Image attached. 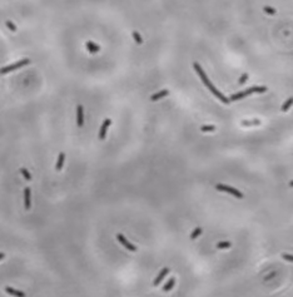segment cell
<instances>
[{
	"instance_id": "cell-1",
	"label": "cell",
	"mask_w": 293,
	"mask_h": 297,
	"mask_svg": "<svg viewBox=\"0 0 293 297\" xmlns=\"http://www.w3.org/2000/svg\"><path fill=\"white\" fill-rule=\"evenodd\" d=\"M267 90L266 87H252L244 92H241V93H235V94H232L231 98H229V102H235V100H239V99H243L253 93H264Z\"/></svg>"
},
{
	"instance_id": "cell-2",
	"label": "cell",
	"mask_w": 293,
	"mask_h": 297,
	"mask_svg": "<svg viewBox=\"0 0 293 297\" xmlns=\"http://www.w3.org/2000/svg\"><path fill=\"white\" fill-rule=\"evenodd\" d=\"M28 64H30V59H20L19 62H16V63H13L10 65L0 68V75H4V74L11 73V71H14L16 69H20V68H23V67H25Z\"/></svg>"
},
{
	"instance_id": "cell-3",
	"label": "cell",
	"mask_w": 293,
	"mask_h": 297,
	"mask_svg": "<svg viewBox=\"0 0 293 297\" xmlns=\"http://www.w3.org/2000/svg\"><path fill=\"white\" fill-rule=\"evenodd\" d=\"M215 188H217L218 191L227 192V193H229V194H232V196H234V197H237V198H243V193H242V192H239L238 189H235V188H233V187H231V185H226V184H217V185H215Z\"/></svg>"
},
{
	"instance_id": "cell-4",
	"label": "cell",
	"mask_w": 293,
	"mask_h": 297,
	"mask_svg": "<svg viewBox=\"0 0 293 297\" xmlns=\"http://www.w3.org/2000/svg\"><path fill=\"white\" fill-rule=\"evenodd\" d=\"M193 68L195 69V71H197V74H198V75H199V78H200V79H202V82L204 83V85H206V87H208V85H209V84H211L212 82H211V80L208 79V77H207V74H206V71L203 70V68H202V67H200V65H199V63H194V64H193Z\"/></svg>"
},
{
	"instance_id": "cell-5",
	"label": "cell",
	"mask_w": 293,
	"mask_h": 297,
	"mask_svg": "<svg viewBox=\"0 0 293 297\" xmlns=\"http://www.w3.org/2000/svg\"><path fill=\"white\" fill-rule=\"evenodd\" d=\"M207 88H208V89L212 92V94H213L214 97H217V98H218L219 100H221L222 103H224V104H228V103H229V99H228V98H226V97H224V96L222 94V93L219 92V90H218V89H217V88H215V87H214L212 83H211V84H209Z\"/></svg>"
},
{
	"instance_id": "cell-6",
	"label": "cell",
	"mask_w": 293,
	"mask_h": 297,
	"mask_svg": "<svg viewBox=\"0 0 293 297\" xmlns=\"http://www.w3.org/2000/svg\"><path fill=\"white\" fill-rule=\"evenodd\" d=\"M117 239L119 241V242L126 248V250H129V251H132V252H135L137 251V248H135V246L134 245H132L130 242H129V241H128L123 234H120V233H118L117 234Z\"/></svg>"
},
{
	"instance_id": "cell-7",
	"label": "cell",
	"mask_w": 293,
	"mask_h": 297,
	"mask_svg": "<svg viewBox=\"0 0 293 297\" xmlns=\"http://www.w3.org/2000/svg\"><path fill=\"white\" fill-rule=\"evenodd\" d=\"M24 207L26 211L31 208V189L29 187L24 188Z\"/></svg>"
},
{
	"instance_id": "cell-8",
	"label": "cell",
	"mask_w": 293,
	"mask_h": 297,
	"mask_svg": "<svg viewBox=\"0 0 293 297\" xmlns=\"http://www.w3.org/2000/svg\"><path fill=\"white\" fill-rule=\"evenodd\" d=\"M112 124V120L110 119H105L104 122H103V124H102V127H100V131H99V139H105V136H106V131H108V128H109V125Z\"/></svg>"
},
{
	"instance_id": "cell-9",
	"label": "cell",
	"mask_w": 293,
	"mask_h": 297,
	"mask_svg": "<svg viewBox=\"0 0 293 297\" xmlns=\"http://www.w3.org/2000/svg\"><path fill=\"white\" fill-rule=\"evenodd\" d=\"M4 290L9 296H13V297H26V295L20 290H15V288L9 287V286H6Z\"/></svg>"
},
{
	"instance_id": "cell-10",
	"label": "cell",
	"mask_w": 293,
	"mask_h": 297,
	"mask_svg": "<svg viewBox=\"0 0 293 297\" xmlns=\"http://www.w3.org/2000/svg\"><path fill=\"white\" fill-rule=\"evenodd\" d=\"M77 124H78V127L84 125V110H83L82 105L77 107Z\"/></svg>"
},
{
	"instance_id": "cell-11",
	"label": "cell",
	"mask_w": 293,
	"mask_h": 297,
	"mask_svg": "<svg viewBox=\"0 0 293 297\" xmlns=\"http://www.w3.org/2000/svg\"><path fill=\"white\" fill-rule=\"evenodd\" d=\"M168 272H169V268H168V267H164V268H163V270H162V271L159 272V275H158V276L155 277V280H154L153 285H154V286H158V285H159V283L162 282V280H163V278H164V277H166V276L168 275Z\"/></svg>"
},
{
	"instance_id": "cell-12",
	"label": "cell",
	"mask_w": 293,
	"mask_h": 297,
	"mask_svg": "<svg viewBox=\"0 0 293 297\" xmlns=\"http://www.w3.org/2000/svg\"><path fill=\"white\" fill-rule=\"evenodd\" d=\"M64 162H65V153L62 152L58 156V161H57V164H55V171H58V172L62 171L63 165H64Z\"/></svg>"
},
{
	"instance_id": "cell-13",
	"label": "cell",
	"mask_w": 293,
	"mask_h": 297,
	"mask_svg": "<svg viewBox=\"0 0 293 297\" xmlns=\"http://www.w3.org/2000/svg\"><path fill=\"white\" fill-rule=\"evenodd\" d=\"M168 94H169V92H168L167 89H164V90H160V92L155 93V94H153V96L151 97V99H152L153 102H155V100H159V99H162V98H164V97H167Z\"/></svg>"
},
{
	"instance_id": "cell-14",
	"label": "cell",
	"mask_w": 293,
	"mask_h": 297,
	"mask_svg": "<svg viewBox=\"0 0 293 297\" xmlns=\"http://www.w3.org/2000/svg\"><path fill=\"white\" fill-rule=\"evenodd\" d=\"M85 45H86V49H88L90 53H98V51L100 50V47H98V45L94 44L93 42H88Z\"/></svg>"
},
{
	"instance_id": "cell-15",
	"label": "cell",
	"mask_w": 293,
	"mask_h": 297,
	"mask_svg": "<svg viewBox=\"0 0 293 297\" xmlns=\"http://www.w3.org/2000/svg\"><path fill=\"white\" fill-rule=\"evenodd\" d=\"M174 285H175V278H169V281L166 283V285H164V287H163V291H169V290H172L173 287H174Z\"/></svg>"
},
{
	"instance_id": "cell-16",
	"label": "cell",
	"mask_w": 293,
	"mask_h": 297,
	"mask_svg": "<svg viewBox=\"0 0 293 297\" xmlns=\"http://www.w3.org/2000/svg\"><path fill=\"white\" fill-rule=\"evenodd\" d=\"M258 124H261L259 120H244V122H242L243 127H252V125H258Z\"/></svg>"
},
{
	"instance_id": "cell-17",
	"label": "cell",
	"mask_w": 293,
	"mask_h": 297,
	"mask_svg": "<svg viewBox=\"0 0 293 297\" xmlns=\"http://www.w3.org/2000/svg\"><path fill=\"white\" fill-rule=\"evenodd\" d=\"M20 173H22V176H23L26 181H31V174L28 172L26 168H24V167H23V168H20Z\"/></svg>"
},
{
	"instance_id": "cell-18",
	"label": "cell",
	"mask_w": 293,
	"mask_h": 297,
	"mask_svg": "<svg viewBox=\"0 0 293 297\" xmlns=\"http://www.w3.org/2000/svg\"><path fill=\"white\" fill-rule=\"evenodd\" d=\"M202 232H203V230L200 228V227H198V228H195L193 232H192V234H191V239H195L199 234H202Z\"/></svg>"
},
{
	"instance_id": "cell-19",
	"label": "cell",
	"mask_w": 293,
	"mask_h": 297,
	"mask_svg": "<svg viewBox=\"0 0 293 297\" xmlns=\"http://www.w3.org/2000/svg\"><path fill=\"white\" fill-rule=\"evenodd\" d=\"M292 102H293V99H292V97L289 98V99H287L286 100V103L282 105V110H283V112H287V110L291 108V105H292Z\"/></svg>"
},
{
	"instance_id": "cell-20",
	"label": "cell",
	"mask_w": 293,
	"mask_h": 297,
	"mask_svg": "<svg viewBox=\"0 0 293 297\" xmlns=\"http://www.w3.org/2000/svg\"><path fill=\"white\" fill-rule=\"evenodd\" d=\"M200 131L202 132H214L215 127L214 125H203L202 128H200Z\"/></svg>"
},
{
	"instance_id": "cell-21",
	"label": "cell",
	"mask_w": 293,
	"mask_h": 297,
	"mask_svg": "<svg viewBox=\"0 0 293 297\" xmlns=\"http://www.w3.org/2000/svg\"><path fill=\"white\" fill-rule=\"evenodd\" d=\"M231 247V242H219L217 245L218 250H224V248H229Z\"/></svg>"
},
{
	"instance_id": "cell-22",
	"label": "cell",
	"mask_w": 293,
	"mask_h": 297,
	"mask_svg": "<svg viewBox=\"0 0 293 297\" xmlns=\"http://www.w3.org/2000/svg\"><path fill=\"white\" fill-rule=\"evenodd\" d=\"M133 38H134V40H135L138 44H142V43H143V39H142V36L139 35L138 31H133Z\"/></svg>"
},
{
	"instance_id": "cell-23",
	"label": "cell",
	"mask_w": 293,
	"mask_h": 297,
	"mask_svg": "<svg viewBox=\"0 0 293 297\" xmlns=\"http://www.w3.org/2000/svg\"><path fill=\"white\" fill-rule=\"evenodd\" d=\"M264 11L266 13H268V14H271V15H274L277 11H276V9H273L272 6H264Z\"/></svg>"
},
{
	"instance_id": "cell-24",
	"label": "cell",
	"mask_w": 293,
	"mask_h": 297,
	"mask_svg": "<svg viewBox=\"0 0 293 297\" xmlns=\"http://www.w3.org/2000/svg\"><path fill=\"white\" fill-rule=\"evenodd\" d=\"M5 24H6V26H8V28H9V29H10L11 31H16V26H15V24H14L13 22L8 20V22H6Z\"/></svg>"
},
{
	"instance_id": "cell-25",
	"label": "cell",
	"mask_w": 293,
	"mask_h": 297,
	"mask_svg": "<svg viewBox=\"0 0 293 297\" xmlns=\"http://www.w3.org/2000/svg\"><path fill=\"white\" fill-rule=\"evenodd\" d=\"M282 258L286 259V261H288V262H292V261H293V256H292V254H288V253H283V254H282Z\"/></svg>"
},
{
	"instance_id": "cell-26",
	"label": "cell",
	"mask_w": 293,
	"mask_h": 297,
	"mask_svg": "<svg viewBox=\"0 0 293 297\" xmlns=\"http://www.w3.org/2000/svg\"><path fill=\"white\" fill-rule=\"evenodd\" d=\"M247 78H248V74H247V73L242 74V77L239 78V84H241V85H242V84H244V83L247 82Z\"/></svg>"
},
{
	"instance_id": "cell-27",
	"label": "cell",
	"mask_w": 293,
	"mask_h": 297,
	"mask_svg": "<svg viewBox=\"0 0 293 297\" xmlns=\"http://www.w3.org/2000/svg\"><path fill=\"white\" fill-rule=\"evenodd\" d=\"M5 258V253L4 252H0V261H2V259H4Z\"/></svg>"
}]
</instances>
